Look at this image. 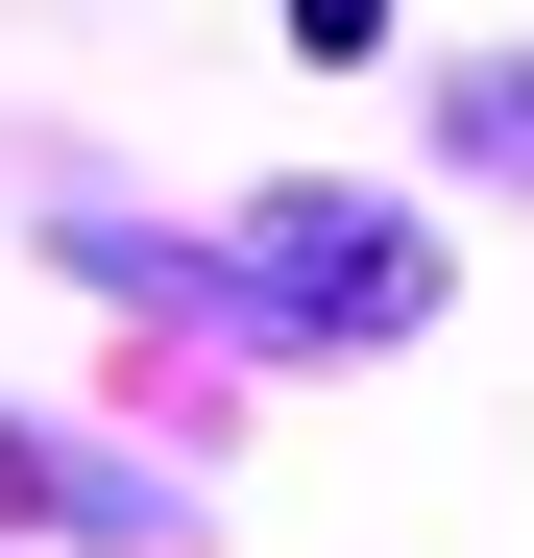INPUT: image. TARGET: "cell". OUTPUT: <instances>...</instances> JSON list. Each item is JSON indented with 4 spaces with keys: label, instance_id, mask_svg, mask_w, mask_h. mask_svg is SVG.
<instances>
[{
    "label": "cell",
    "instance_id": "3",
    "mask_svg": "<svg viewBox=\"0 0 534 558\" xmlns=\"http://www.w3.org/2000/svg\"><path fill=\"white\" fill-rule=\"evenodd\" d=\"M437 170H486V195H534V49L437 73Z\"/></svg>",
    "mask_w": 534,
    "mask_h": 558
},
{
    "label": "cell",
    "instance_id": "1",
    "mask_svg": "<svg viewBox=\"0 0 534 558\" xmlns=\"http://www.w3.org/2000/svg\"><path fill=\"white\" fill-rule=\"evenodd\" d=\"M73 267L146 292V316H219V340H267V364H365V340L437 316V243H413L389 195H243L219 243H170V219H73Z\"/></svg>",
    "mask_w": 534,
    "mask_h": 558
},
{
    "label": "cell",
    "instance_id": "2",
    "mask_svg": "<svg viewBox=\"0 0 534 558\" xmlns=\"http://www.w3.org/2000/svg\"><path fill=\"white\" fill-rule=\"evenodd\" d=\"M0 510H49L98 558H195V486H146V461H98V437H25V413H0Z\"/></svg>",
    "mask_w": 534,
    "mask_h": 558
}]
</instances>
